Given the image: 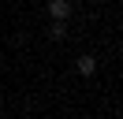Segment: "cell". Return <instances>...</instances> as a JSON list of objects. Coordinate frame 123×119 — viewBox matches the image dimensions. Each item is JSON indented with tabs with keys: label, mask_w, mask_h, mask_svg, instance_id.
I'll list each match as a JSON object with an SVG mask.
<instances>
[{
	"label": "cell",
	"mask_w": 123,
	"mask_h": 119,
	"mask_svg": "<svg viewBox=\"0 0 123 119\" xmlns=\"http://www.w3.org/2000/svg\"><path fill=\"white\" fill-rule=\"evenodd\" d=\"M49 15L52 19H71V4L67 0H49Z\"/></svg>",
	"instance_id": "1"
},
{
	"label": "cell",
	"mask_w": 123,
	"mask_h": 119,
	"mask_svg": "<svg viewBox=\"0 0 123 119\" xmlns=\"http://www.w3.org/2000/svg\"><path fill=\"white\" fill-rule=\"evenodd\" d=\"M93 71H97V60H93V56H78V74H86V78H90Z\"/></svg>",
	"instance_id": "2"
},
{
	"label": "cell",
	"mask_w": 123,
	"mask_h": 119,
	"mask_svg": "<svg viewBox=\"0 0 123 119\" xmlns=\"http://www.w3.org/2000/svg\"><path fill=\"white\" fill-rule=\"evenodd\" d=\"M63 34H67V19H56L52 26H49V37H56V41H60Z\"/></svg>",
	"instance_id": "3"
}]
</instances>
